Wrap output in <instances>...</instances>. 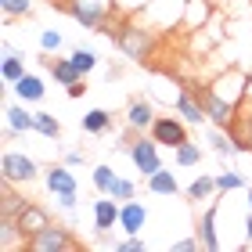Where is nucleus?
<instances>
[{"label":"nucleus","instance_id":"26","mask_svg":"<svg viewBox=\"0 0 252 252\" xmlns=\"http://www.w3.org/2000/svg\"><path fill=\"white\" fill-rule=\"evenodd\" d=\"M108 130H112V112L108 108H90L87 116H83V133L101 137V133H108Z\"/></svg>","mask_w":252,"mask_h":252},{"label":"nucleus","instance_id":"14","mask_svg":"<svg viewBox=\"0 0 252 252\" xmlns=\"http://www.w3.org/2000/svg\"><path fill=\"white\" fill-rule=\"evenodd\" d=\"M144 223H148V209L137 198H130V202L119 205V231L123 234H141Z\"/></svg>","mask_w":252,"mask_h":252},{"label":"nucleus","instance_id":"8","mask_svg":"<svg viewBox=\"0 0 252 252\" xmlns=\"http://www.w3.org/2000/svg\"><path fill=\"white\" fill-rule=\"evenodd\" d=\"M148 133H152L162 148H180V144L188 141V123L180 119V116H158Z\"/></svg>","mask_w":252,"mask_h":252},{"label":"nucleus","instance_id":"2","mask_svg":"<svg viewBox=\"0 0 252 252\" xmlns=\"http://www.w3.org/2000/svg\"><path fill=\"white\" fill-rule=\"evenodd\" d=\"M184 7H188V0H148V7L141 11V18L155 32H169V29H180Z\"/></svg>","mask_w":252,"mask_h":252},{"label":"nucleus","instance_id":"15","mask_svg":"<svg viewBox=\"0 0 252 252\" xmlns=\"http://www.w3.org/2000/svg\"><path fill=\"white\" fill-rule=\"evenodd\" d=\"M43 65L51 68V76H54V83H62L65 90L72 87V83H79V79H87L79 68L72 65V58H51V54H43Z\"/></svg>","mask_w":252,"mask_h":252},{"label":"nucleus","instance_id":"21","mask_svg":"<svg viewBox=\"0 0 252 252\" xmlns=\"http://www.w3.org/2000/svg\"><path fill=\"white\" fill-rule=\"evenodd\" d=\"M4 116H7V126L15 133H29V130H36V112H26V101L22 105H7L4 108Z\"/></svg>","mask_w":252,"mask_h":252},{"label":"nucleus","instance_id":"42","mask_svg":"<svg viewBox=\"0 0 252 252\" xmlns=\"http://www.w3.org/2000/svg\"><path fill=\"white\" fill-rule=\"evenodd\" d=\"M245 245H252V209H249V216H245Z\"/></svg>","mask_w":252,"mask_h":252},{"label":"nucleus","instance_id":"11","mask_svg":"<svg viewBox=\"0 0 252 252\" xmlns=\"http://www.w3.org/2000/svg\"><path fill=\"white\" fill-rule=\"evenodd\" d=\"M119 205L112 194H101L94 202V231L97 234H112V227H119Z\"/></svg>","mask_w":252,"mask_h":252},{"label":"nucleus","instance_id":"20","mask_svg":"<svg viewBox=\"0 0 252 252\" xmlns=\"http://www.w3.org/2000/svg\"><path fill=\"white\" fill-rule=\"evenodd\" d=\"M148 90L162 101V105H177L180 94H184V83H177V79H166V76H155L152 83H148Z\"/></svg>","mask_w":252,"mask_h":252},{"label":"nucleus","instance_id":"6","mask_svg":"<svg viewBox=\"0 0 252 252\" xmlns=\"http://www.w3.org/2000/svg\"><path fill=\"white\" fill-rule=\"evenodd\" d=\"M126 152H130L133 166L141 169V177H144V180L152 177L155 169H162V155H158V141H155V137H133Z\"/></svg>","mask_w":252,"mask_h":252},{"label":"nucleus","instance_id":"39","mask_svg":"<svg viewBox=\"0 0 252 252\" xmlns=\"http://www.w3.org/2000/svg\"><path fill=\"white\" fill-rule=\"evenodd\" d=\"M54 198H58V209H65V213H72V209H76V202H79L76 194H54Z\"/></svg>","mask_w":252,"mask_h":252},{"label":"nucleus","instance_id":"18","mask_svg":"<svg viewBox=\"0 0 252 252\" xmlns=\"http://www.w3.org/2000/svg\"><path fill=\"white\" fill-rule=\"evenodd\" d=\"M15 220H18V227H22V231H26V234L32 238V234H40L43 227L51 223V213L43 209V205H32V202H26V209H22V213L15 216Z\"/></svg>","mask_w":252,"mask_h":252},{"label":"nucleus","instance_id":"17","mask_svg":"<svg viewBox=\"0 0 252 252\" xmlns=\"http://www.w3.org/2000/svg\"><path fill=\"white\" fill-rule=\"evenodd\" d=\"M43 180H47L51 194H79V184H76L72 169H68L65 162H62V166H51L47 173H43Z\"/></svg>","mask_w":252,"mask_h":252},{"label":"nucleus","instance_id":"28","mask_svg":"<svg viewBox=\"0 0 252 252\" xmlns=\"http://www.w3.org/2000/svg\"><path fill=\"white\" fill-rule=\"evenodd\" d=\"M173 158H177V166H198L202 162V148H198V141H191V137H188V141L184 144H180V148H173Z\"/></svg>","mask_w":252,"mask_h":252},{"label":"nucleus","instance_id":"12","mask_svg":"<svg viewBox=\"0 0 252 252\" xmlns=\"http://www.w3.org/2000/svg\"><path fill=\"white\" fill-rule=\"evenodd\" d=\"M177 116L184 119L188 126H202V123H209V116H205V101L194 94V90H188L184 87V94H180V101H177Z\"/></svg>","mask_w":252,"mask_h":252},{"label":"nucleus","instance_id":"40","mask_svg":"<svg viewBox=\"0 0 252 252\" xmlns=\"http://www.w3.org/2000/svg\"><path fill=\"white\" fill-rule=\"evenodd\" d=\"M87 94V83H83V79H79V83H72V87H68V97H83Z\"/></svg>","mask_w":252,"mask_h":252},{"label":"nucleus","instance_id":"10","mask_svg":"<svg viewBox=\"0 0 252 252\" xmlns=\"http://www.w3.org/2000/svg\"><path fill=\"white\" fill-rule=\"evenodd\" d=\"M155 105L148 97H133L130 105H126V126H130L133 133H141V130H152L155 126Z\"/></svg>","mask_w":252,"mask_h":252},{"label":"nucleus","instance_id":"9","mask_svg":"<svg viewBox=\"0 0 252 252\" xmlns=\"http://www.w3.org/2000/svg\"><path fill=\"white\" fill-rule=\"evenodd\" d=\"M202 101H205V116H209V123H213V126H223V130H231V126H234V119H238V105L223 101L220 94H213L209 87H205Z\"/></svg>","mask_w":252,"mask_h":252},{"label":"nucleus","instance_id":"7","mask_svg":"<svg viewBox=\"0 0 252 252\" xmlns=\"http://www.w3.org/2000/svg\"><path fill=\"white\" fill-rule=\"evenodd\" d=\"M76 245L79 242L65 231V227H58V223H47L40 234L29 238V249L32 252H65V249H76Z\"/></svg>","mask_w":252,"mask_h":252},{"label":"nucleus","instance_id":"27","mask_svg":"<svg viewBox=\"0 0 252 252\" xmlns=\"http://www.w3.org/2000/svg\"><path fill=\"white\" fill-rule=\"evenodd\" d=\"M26 209V198H18V191L11 180H4V191H0V216H18Z\"/></svg>","mask_w":252,"mask_h":252},{"label":"nucleus","instance_id":"13","mask_svg":"<svg viewBox=\"0 0 252 252\" xmlns=\"http://www.w3.org/2000/svg\"><path fill=\"white\" fill-rule=\"evenodd\" d=\"M216 213H220V198H213L209 202V209L202 213V220H198V242H202V249H220L223 245V238H220V231H216Z\"/></svg>","mask_w":252,"mask_h":252},{"label":"nucleus","instance_id":"34","mask_svg":"<svg viewBox=\"0 0 252 252\" xmlns=\"http://www.w3.org/2000/svg\"><path fill=\"white\" fill-rule=\"evenodd\" d=\"M62 43H65V36H62L58 29H43V32H40V51H43V54H58Z\"/></svg>","mask_w":252,"mask_h":252},{"label":"nucleus","instance_id":"23","mask_svg":"<svg viewBox=\"0 0 252 252\" xmlns=\"http://www.w3.org/2000/svg\"><path fill=\"white\" fill-rule=\"evenodd\" d=\"M148 191L158 194V198H173V194L180 191V184H177V177L162 166V169H155V173L148 177Z\"/></svg>","mask_w":252,"mask_h":252},{"label":"nucleus","instance_id":"31","mask_svg":"<svg viewBox=\"0 0 252 252\" xmlns=\"http://www.w3.org/2000/svg\"><path fill=\"white\" fill-rule=\"evenodd\" d=\"M68 58H72V65H76L83 76H90V72L97 68V51H90V47H76Z\"/></svg>","mask_w":252,"mask_h":252},{"label":"nucleus","instance_id":"16","mask_svg":"<svg viewBox=\"0 0 252 252\" xmlns=\"http://www.w3.org/2000/svg\"><path fill=\"white\" fill-rule=\"evenodd\" d=\"M15 94H18V101H26V105H40V101L47 97V83H43V76L26 72L15 83Z\"/></svg>","mask_w":252,"mask_h":252},{"label":"nucleus","instance_id":"30","mask_svg":"<svg viewBox=\"0 0 252 252\" xmlns=\"http://www.w3.org/2000/svg\"><path fill=\"white\" fill-rule=\"evenodd\" d=\"M36 133L47 137V141H58L62 137V123L51 116V112H36Z\"/></svg>","mask_w":252,"mask_h":252},{"label":"nucleus","instance_id":"36","mask_svg":"<svg viewBox=\"0 0 252 252\" xmlns=\"http://www.w3.org/2000/svg\"><path fill=\"white\" fill-rule=\"evenodd\" d=\"M116 249H119V252H144V249H148V242H144L141 234H126L123 242H116Z\"/></svg>","mask_w":252,"mask_h":252},{"label":"nucleus","instance_id":"29","mask_svg":"<svg viewBox=\"0 0 252 252\" xmlns=\"http://www.w3.org/2000/svg\"><path fill=\"white\" fill-rule=\"evenodd\" d=\"M90 180H94V191H97V194H112V188H116L119 173H116L112 166L101 162V166H94V177H90Z\"/></svg>","mask_w":252,"mask_h":252},{"label":"nucleus","instance_id":"41","mask_svg":"<svg viewBox=\"0 0 252 252\" xmlns=\"http://www.w3.org/2000/svg\"><path fill=\"white\" fill-rule=\"evenodd\" d=\"M79 162H83V155H79V152H65V166H79Z\"/></svg>","mask_w":252,"mask_h":252},{"label":"nucleus","instance_id":"1","mask_svg":"<svg viewBox=\"0 0 252 252\" xmlns=\"http://www.w3.org/2000/svg\"><path fill=\"white\" fill-rule=\"evenodd\" d=\"M116 47L130 62H148L152 51H155V29L141 15H126V22L116 29Z\"/></svg>","mask_w":252,"mask_h":252},{"label":"nucleus","instance_id":"25","mask_svg":"<svg viewBox=\"0 0 252 252\" xmlns=\"http://www.w3.org/2000/svg\"><path fill=\"white\" fill-rule=\"evenodd\" d=\"M22 76H26V65H22V58L15 54V47H11V43H4V62H0V79L15 87Z\"/></svg>","mask_w":252,"mask_h":252},{"label":"nucleus","instance_id":"35","mask_svg":"<svg viewBox=\"0 0 252 252\" xmlns=\"http://www.w3.org/2000/svg\"><path fill=\"white\" fill-rule=\"evenodd\" d=\"M112 198H116V202H130V198H137V184H133V180H126V177H119L116 188H112Z\"/></svg>","mask_w":252,"mask_h":252},{"label":"nucleus","instance_id":"37","mask_svg":"<svg viewBox=\"0 0 252 252\" xmlns=\"http://www.w3.org/2000/svg\"><path fill=\"white\" fill-rule=\"evenodd\" d=\"M112 4H116L119 15H141V11L148 7V0H112Z\"/></svg>","mask_w":252,"mask_h":252},{"label":"nucleus","instance_id":"4","mask_svg":"<svg viewBox=\"0 0 252 252\" xmlns=\"http://www.w3.org/2000/svg\"><path fill=\"white\" fill-rule=\"evenodd\" d=\"M0 177L11 180V184H29V180L40 177V166H36V158H29L22 152H4L0 155Z\"/></svg>","mask_w":252,"mask_h":252},{"label":"nucleus","instance_id":"19","mask_svg":"<svg viewBox=\"0 0 252 252\" xmlns=\"http://www.w3.org/2000/svg\"><path fill=\"white\" fill-rule=\"evenodd\" d=\"M209 18H213V0H188L180 29H184V32H194V29H202Z\"/></svg>","mask_w":252,"mask_h":252},{"label":"nucleus","instance_id":"38","mask_svg":"<svg viewBox=\"0 0 252 252\" xmlns=\"http://www.w3.org/2000/svg\"><path fill=\"white\" fill-rule=\"evenodd\" d=\"M173 249H177V252H194V249H202V242H198V234H194V238H180Z\"/></svg>","mask_w":252,"mask_h":252},{"label":"nucleus","instance_id":"5","mask_svg":"<svg viewBox=\"0 0 252 252\" xmlns=\"http://www.w3.org/2000/svg\"><path fill=\"white\" fill-rule=\"evenodd\" d=\"M209 90L220 94L223 101H231V105H242L245 94H249V76L242 72V68H223V72L209 83Z\"/></svg>","mask_w":252,"mask_h":252},{"label":"nucleus","instance_id":"3","mask_svg":"<svg viewBox=\"0 0 252 252\" xmlns=\"http://www.w3.org/2000/svg\"><path fill=\"white\" fill-rule=\"evenodd\" d=\"M112 7H116L112 0H65V11H68V15H72L83 29H105Z\"/></svg>","mask_w":252,"mask_h":252},{"label":"nucleus","instance_id":"43","mask_svg":"<svg viewBox=\"0 0 252 252\" xmlns=\"http://www.w3.org/2000/svg\"><path fill=\"white\" fill-rule=\"evenodd\" d=\"M245 205H249V209H252V188H249V194H245Z\"/></svg>","mask_w":252,"mask_h":252},{"label":"nucleus","instance_id":"32","mask_svg":"<svg viewBox=\"0 0 252 252\" xmlns=\"http://www.w3.org/2000/svg\"><path fill=\"white\" fill-rule=\"evenodd\" d=\"M216 188H220V194H231V191H242L245 188V177L238 173V169H223L220 177H216Z\"/></svg>","mask_w":252,"mask_h":252},{"label":"nucleus","instance_id":"22","mask_svg":"<svg viewBox=\"0 0 252 252\" xmlns=\"http://www.w3.org/2000/svg\"><path fill=\"white\" fill-rule=\"evenodd\" d=\"M209 148L216 155H223V158H231V155H238L242 152V141L231 133V130H223V126H216V130L209 133Z\"/></svg>","mask_w":252,"mask_h":252},{"label":"nucleus","instance_id":"24","mask_svg":"<svg viewBox=\"0 0 252 252\" xmlns=\"http://www.w3.org/2000/svg\"><path fill=\"white\" fill-rule=\"evenodd\" d=\"M216 194H220V188H216V177H209V173H198L188 184V198L191 202H213Z\"/></svg>","mask_w":252,"mask_h":252},{"label":"nucleus","instance_id":"33","mask_svg":"<svg viewBox=\"0 0 252 252\" xmlns=\"http://www.w3.org/2000/svg\"><path fill=\"white\" fill-rule=\"evenodd\" d=\"M0 7H4V18H26L32 11V0H0Z\"/></svg>","mask_w":252,"mask_h":252}]
</instances>
